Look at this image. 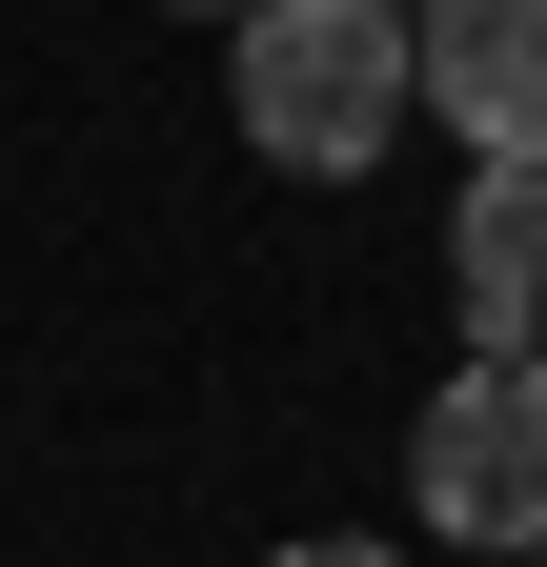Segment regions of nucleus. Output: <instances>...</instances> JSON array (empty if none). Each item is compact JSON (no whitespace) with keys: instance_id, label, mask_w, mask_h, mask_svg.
<instances>
[{"instance_id":"obj_3","label":"nucleus","mask_w":547,"mask_h":567,"mask_svg":"<svg viewBox=\"0 0 547 567\" xmlns=\"http://www.w3.org/2000/svg\"><path fill=\"white\" fill-rule=\"evenodd\" d=\"M405 82L487 142V163H547V0H426L405 21Z\"/></svg>"},{"instance_id":"obj_5","label":"nucleus","mask_w":547,"mask_h":567,"mask_svg":"<svg viewBox=\"0 0 547 567\" xmlns=\"http://www.w3.org/2000/svg\"><path fill=\"white\" fill-rule=\"evenodd\" d=\"M285 567H385V547H285Z\"/></svg>"},{"instance_id":"obj_4","label":"nucleus","mask_w":547,"mask_h":567,"mask_svg":"<svg viewBox=\"0 0 547 567\" xmlns=\"http://www.w3.org/2000/svg\"><path fill=\"white\" fill-rule=\"evenodd\" d=\"M446 284H466V365L547 324V163H466V224H446Z\"/></svg>"},{"instance_id":"obj_2","label":"nucleus","mask_w":547,"mask_h":567,"mask_svg":"<svg viewBox=\"0 0 547 567\" xmlns=\"http://www.w3.org/2000/svg\"><path fill=\"white\" fill-rule=\"evenodd\" d=\"M405 486H426L446 547H547V344H487V365L405 425Z\"/></svg>"},{"instance_id":"obj_1","label":"nucleus","mask_w":547,"mask_h":567,"mask_svg":"<svg viewBox=\"0 0 547 567\" xmlns=\"http://www.w3.org/2000/svg\"><path fill=\"white\" fill-rule=\"evenodd\" d=\"M426 102L405 82V0H244V142L305 183L385 163V122Z\"/></svg>"},{"instance_id":"obj_6","label":"nucleus","mask_w":547,"mask_h":567,"mask_svg":"<svg viewBox=\"0 0 547 567\" xmlns=\"http://www.w3.org/2000/svg\"><path fill=\"white\" fill-rule=\"evenodd\" d=\"M203 21H244V0H203Z\"/></svg>"}]
</instances>
